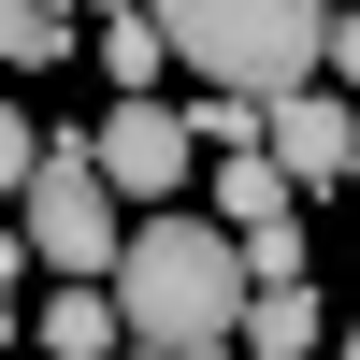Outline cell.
<instances>
[{"label":"cell","mask_w":360,"mask_h":360,"mask_svg":"<svg viewBox=\"0 0 360 360\" xmlns=\"http://www.w3.org/2000/svg\"><path fill=\"white\" fill-rule=\"evenodd\" d=\"M101 303L130 332V360H245V303L259 288H245V245L217 217H130Z\"/></svg>","instance_id":"cell-1"},{"label":"cell","mask_w":360,"mask_h":360,"mask_svg":"<svg viewBox=\"0 0 360 360\" xmlns=\"http://www.w3.org/2000/svg\"><path fill=\"white\" fill-rule=\"evenodd\" d=\"M159 44L188 58L202 101H259V115L332 72V15H317V0H173Z\"/></svg>","instance_id":"cell-2"},{"label":"cell","mask_w":360,"mask_h":360,"mask_svg":"<svg viewBox=\"0 0 360 360\" xmlns=\"http://www.w3.org/2000/svg\"><path fill=\"white\" fill-rule=\"evenodd\" d=\"M29 274H72V288H101L115 274V245H130V217H115V188H101V159H86V130H44V173H29Z\"/></svg>","instance_id":"cell-3"},{"label":"cell","mask_w":360,"mask_h":360,"mask_svg":"<svg viewBox=\"0 0 360 360\" xmlns=\"http://www.w3.org/2000/svg\"><path fill=\"white\" fill-rule=\"evenodd\" d=\"M86 159H101V188H115V202H144V217H188L202 130H188V101H115L101 130H86Z\"/></svg>","instance_id":"cell-4"},{"label":"cell","mask_w":360,"mask_h":360,"mask_svg":"<svg viewBox=\"0 0 360 360\" xmlns=\"http://www.w3.org/2000/svg\"><path fill=\"white\" fill-rule=\"evenodd\" d=\"M259 159L288 173V188H346L360 173V101H332V86H303V101H274V130H259Z\"/></svg>","instance_id":"cell-5"},{"label":"cell","mask_w":360,"mask_h":360,"mask_svg":"<svg viewBox=\"0 0 360 360\" xmlns=\"http://www.w3.org/2000/svg\"><path fill=\"white\" fill-rule=\"evenodd\" d=\"M202 188H217V202H202V217H217L231 245H245V231H274V217H303V188H288L274 159H217V173H202Z\"/></svg>","instance_id":"cell-6"},{"label":"cell","mask_w":360,"mask_h":360,"mask_svg":"<svg viewBox=\"0 0 360 360\" xmlns=\"http://www.w3.org/2000/svg\"><path fill=\"white\" fill-rule=\"evenodd\" d=\"M44 360H130V332H115L101 288H44Z\"/></svg>","instance_id":"cell-7"},{"label":"cell","mask_w":360,"mask_h":360,"mask_svg":"<svg viewBox=\"0 0 360 360\" xmlns=\"http://www.w3.org/2000/svg\"><path fill=\"white\" fill-rule=\"evenodd\" d=\"M86 44H101V86H115V101H159V15H101V29H86Z\"/></svg>","instance_id":"cell-8"},{"label":"cell","mask_w":360,"mask_h":360,"mask_svg":"<svg viewBox=\"0 0 360 360\" xmlns=\"http://www.w3.org/2000/svg\"><path fill=\"white\" fill-rule=\"evenodd\" d=\"M245 360H317V288H274V303H245Z\"/></svg>","instance_id":"cell-9"},{"label":"cell","mask_w":360,"mask_h":360,"mask_svg":"<svg viewBox=\"0 0 360 360\" xmlns=\"http://www.w3.org/2000/svg\"><path fill=\"white\" fill-rule=\"evenodd\" d=\"M44 58H72V15L58 0H0V72H44Z\"/></svg>","instance_id":"cell-10"},{"label":"cell","mask_w":360,"mask_h":360,"mask_svg":"<svg viewBox=\"0 0 360 360\" xmlns=\"http://www.w3.org/2000/svg\"><path fill=\"white\" fill-rule=\"evenodd\" d=\"M245 288L274 303V288H303V217H274V231H245Z\"/></svg>","instance_id":"cell-11"},{"label":"cell","mask_w":360,"mask_h":360,"mask_svg":"<svg viewBox=\"0 0 360 360\" xmlns=\"http://www.w3.org/2000/svg\"><path fill=\"white\" fill-rule=\"evenodd\" d=\"M29 173H44V130H29L15 101H0V202H29Z\"/></svg>","instance_id":"cell-12"},{"label":"cell","mask_w":360,"mask_h":360,"mask_svg":"<svg viewBox=\"0 0 360 360\" xmlns=\"http://www.w3.org/2000/svg\"><path fill=\"white\" fill-rule=\"evenodd\" d=\"M317 86H332V101H360V15H332V72H317Z\"/></svg>","instance_id":"cell-13"},{"label":"cell","mask_w":360,"mask_h":360,"mask_svg":"<svg viewBox=\"0 0 360 360\" xmlns=\"http://www.w3.org/2000/svg\"><path fill=\"white\" fill-rule=\"evenodd\" d=\"M0 332H15V303H0Z\"/></svg>","instance_id":"cell-14"}]
</instances>
